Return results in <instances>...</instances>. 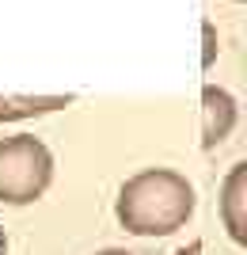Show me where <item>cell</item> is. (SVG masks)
Returning <instances> with one entry per match:
<instances>
[{"instance_id":"obj_1","label":"cell","mask_w":247,"mask_h":255,"mask_svg":"<svg viewBox=\"0 0 247 255\" xmlns=\"http://www.w3.org/2000/svg\"><path fill=\"white\" fill-rule=\"evenodd\" d=\"M198 194L190 179L171 168H145L122 183L114 217L133 236H171L194 217Z\"/></svg>"},{"instance_id":"obj_2","label":"cell","mask_w":247,"mask_h":255,"mask_svg":"<svg viewBox=\"0 0 247 255\" xmlns=\"http://www.w3.org/2000/svg\"><path fill=\"white\" fill-rule=\"evenodd\" d=\"M54 183V152L34 133L0 137V202L31 206Z\"/></svg>"},{"instance_id":"obj_3","label":"cell","mask_w":247,"mask_h":255,"mask_svg":"<svg viewBox=\"0 0 247 255\" xmlns=\"http://www.w3.org/2000/svg\"><path fill=\"white\" fill-rule=\"evenodd\" d=\"M236 118H240L236 99L228 96L225 88L205 84L202 88V149L213 152L217 145H225L228 133L236 129Z\"/></svg>"},{"instance_id":"obj_4","label":"cell","mask_w":247,"mask_h":255,"mask_svg":"<svg viewBox=\"0 0 247 255\" xmlns=\"http://www.w3.org/2000/svg\"><path fill=\"white\" fill-rule=\"evenodd\" d=\"M247 164H236L228 171L225 187H221V217H225V229L236 244H247Z\"/></svg>"},{"instance_id":"obj_5","label":"cell","mask_w":247,"mask_h":255,"mask_svg":"<svg viewBox=\"0 0 247 255\" xmlns=\"http://www.w3.org/2000/svg\"><path fill=\"white\" fill-rule=\"evenodd\" d=\"M76 96H0V122H23V118H42L65 111Z\"/></svg>"},{"instance_id":"obj_6","label":"cell","mask_w":247,"mask_h":255,"mask_svg":"<svg viewBox=\"0 0 247 255\" xmlns=\"http://www.w3.org/2000/svg\"><path fill=\"white\" fill-rule=\"evenodd\" d=\"M175 255H202V240H190L186 248H179Z\"/></svg>"},{"instance_id":"obj_7","label":"cell","mask_w":247,"mask_h":255,"mask_svg":"<svg viewBox=\"0 0 247 255\" xmlns=\"http://www.w3.org/2000/svg\"><path fill=\"white\" fill-rule=\"evenodd\" d=\"M95 255H133V252H126V248H103V252H95Z\"/></svg>"},{"instance_id":"obj_8","label":"cell","mask_w":247,"mask_h":255,"mask_svg":"<svg viewBox=\"0 0 247 255\" xmlns=\"http://www.w3.org/2000/svg\"><path fill=\"white\" fill-rule=\"evenodd\" d=\"M8 252V240H4V229H0V255Z\"/></svg>"},{"instance_id":"obj_9","label":"cell","mask_w":247,"mask_h":255,"mask_svg":"<svg viewBox=\"0 0 247 255\" xmlns=\"http://www.w3.org/2000/svg\"><path fill=\"white\" fill-rule=\"evenodd\" d=\"M236 4H244V0H236Z\"/></svg>"}]
</instances>
